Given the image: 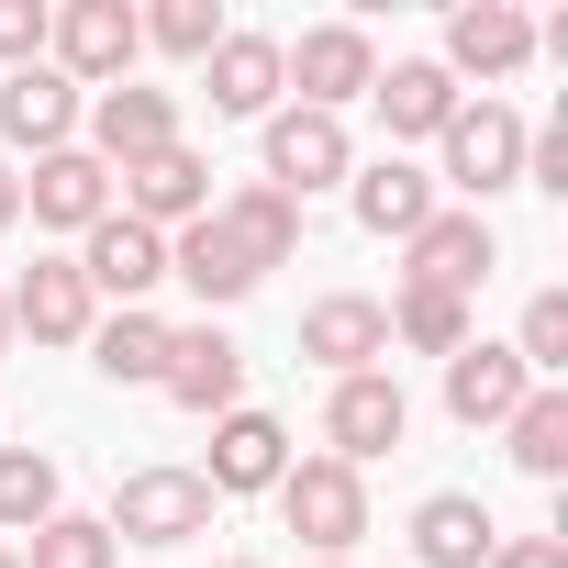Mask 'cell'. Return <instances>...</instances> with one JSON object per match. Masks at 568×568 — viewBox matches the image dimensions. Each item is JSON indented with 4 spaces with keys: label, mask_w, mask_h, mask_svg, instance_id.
Masks as SVG:
<instances>
[{
    "label": "cell",
    "mask_w": 568,
    "mask_h": 568,
    "mask_svg": "<svg viewBox=\"0 0 568 568\" xmlns=\"http://www.w3.org/2000/svg\"><path fill=\"white\" fill-rule=\"evenodd\" d=\"M134 57H145V12L134 0H68L45 23V68L68 90H112V79H134Z\"/></svg>",
    "instance_id": "1"
},
{
    "label": "cell",
    "mask_w": 568,
    "mask_h": 568,
    "mask_svg": "<svg viewBox=\"0 0 568 568\" xmlns=\"http://www.w3.org/2000/svg\"><path fill=\"white\" fill-rule=\"evenodd\" d=\"M101 535H112V546H190V535H212V479H201V468H134V479L112 490Z\"/></svg>",
    "instance_id": "2"
},
{
    "label": "cell",
    "mask_w": 568,
    "mask_h": 568,
    "mask_svg": "<svg viewBox=\"0 0 568 568\" xmlns=\"http://www.w3.org/2000/svg\"><path fill=\"white\" fill-rule=\"evenodd\" d=\"M278 524H291L313 557H346L368 535V479L335 468V457H291V468H278Z\"/></svg>",
    "instance_id": "3"
},
{
    "label": "cell",
    "mask_w": 568,
    "mask_h": 568,
    "mask_svg": "<svg viewBox=\"0 0 568 568\" xmlns=\"http://www.w3.org/2000/svg\"><path fill=\"white\" fill-rule=\"evenodd\" d=\"M435 145H446V179H435V190H468V212L524 179V112H513V101H457V123H446Z\"/></svg>",
    "instance_id": "4"
},
{
    "label": "cell",
    "mask_w": 568,
    "mask_h": 568,
    "mask_svg": "<svg viewBox=\"0 0 568 568\" xmlns=\"http://www.w3.org/2000/svg\"><path fill=\"white\" fill-rule=\"evenodd\" d=\"M278 79L302 90V112L346 123V101H368V79H379V45H368V23H313L302 45H278Z\"/></svg>",
    "instance_id": "5"
},
{
    "label": "cell",
    "mask_w": 568,
    "mask_h": 568,
    "mask_svg": "<svg viewBox=\"0 0 568 568\" xmlns=\"http://www.w3.org/2000/svg\"><path fill=\"white\" fill-rule=\"evenodd\" d=\"M123 179V223H145V234H190L201 212H212V156L201 145H156V156H134V168H112Z\"/></svg>",
    "instance_id": "6"
},
{
    "label": "cell",
    "mask_w": 568,
    "mask_h": 568,
    "mask_svg": "<svg viewBox=\"0 0 568 568\" xmlns=\"http://www.w3.org/2000/svg\"><path fill=\"white\" fill-rule=\"evenodd\" d=\"M346 168H357V145H346L335 112H302V101L267 112V190H278V201H313V190H335Z\"/></svg>",
    "instance_id": "7"
},
{
    "label": "cell",
    "mask_w": 568,
    "mask_h": 568,
    "mask_svg": "<svg viewBox=\"0 0 568 568\" xmlns=\"http://www.w3.org/2000/svg\"><path fill=\"white\" fill-rule=\"evenodd\" d=\"M156 390H168L179 413L223 424V413H245V346H234L223 324H190V335H168V368H156Z\"/></svg>",
    "instance_id": "8"
},
{
    "label": "cell",
    "mask_w": 568,
    "mask_h": 568,
    "mask_svg": "<svg viewBox=\"0 0 568 568\" xmlns=\"http://www.w3.org/2000/svg\"><path fill=\"white\" fill-rule=\"evenodd\" d=\"M402 435H413V402H402L390 368L335 379V402H324V457H335V468H368V457H390Z\"/></svg>",
    "instance_id": "9"
},
{
    "label": "cell",
    "mask_w": 568,
    "mask_h": 568,
    "mask_svg": "<svg viewBox=\"0 0 568 568\" xmlns=\"http://www.w3.org/2000/svg\"><path fill=\"white\" fill-rule=\"evenodd\" d=\"M0 302H12V335H34V346H90V324H101L90 278H79V256H34Z\"/></svg>",
    "instance_id": "10"
},
{
    "label": "cell",
    "mask_w": 568,
    "mask_h": 568,
    "mask_svg": "<svg viewBox=\"0 0 568 568\" xmlns=\"http://www.w3.org/2000/svg\"><path fill=\"white\" fill-rule=\"evenodd\" d=\"M490 267H501L490 223H479V212H435V223L402 245V291H446V302H468Z\"/></svg>",
    "instance_id": "11"
},
{
    "label": "cell",
    "mask_w": 568,
    "mask_h": 568,
    "mask_svg": "<svg viewBox=\"0 0 568 568\" xmlns=\"http://www.w3.org/2000/svg\"><path fill=\"white\" fill-rule=\"evenodd\" d=\"M79 278H90V302H123V313H145V291L168 278V234H145V223H90L79 234Z\"/></svg>",
    "instance_id": "12"
},
{
    "label": "cell",
    "mask_w": 568,
    "mask_h": 568,
    "mask_svg": "<svg viewBox=\"0 0 568 568\" xmlns=\"http://www.w3.org/2000/svg\"><path fill=\"white\" fill-rule=\"evenodd\" d=\"M156 145H179V101H168V90H145V79L90 90V156H101V168H134V156H156Z\"/></svg>",
    "instance_id": "13"
},
{
    "label": "cell",
    "mask_w": 568,
    "mask_h": 568,
    "mask_svg": "<svg viewBox=\"0 0 568 568\" xmlns=\"http://www.w3.org/2000/svg\"><path fill=\"white\" fill-rule=\"evenodd\" d=\"M302 357H313V368H335V379H368V368L390 357V302H368V291L313 302V313H302Z\"/></svg>",
    "instance_id": "14"
},
{
    "label": "cell",
    "mask_w": 568,
    "mask_h": 568,
    "mask_svg": "<svg viewBox=\"0 0 568 568\" xmlns=\"http://www.w3.org/2000/svg\"><path fill=\"white\" fill-rule=\"evenodd\" d=\"M23 212H34V223H57V234H90V223H112V168H101L90 145H57V156H34Z\"/></svg>",
    "instance_id": "15"
},
{
    "label": "cell",
    "mask_w": 568,
    "mask_h": 568,
    "mask_svg": "<svg viewBox=\"0 0 568 568\" xmlns=\"http://www.w3.org/2000/svg\"><path fill=\"white\" fill-rule=\"evenodd\" d=\"M535 57V23L513 12V0H468V12H446V79H513Z\"/></svg>",
    "instance_id": "16"
},
{
    "label": "cell",
    "mask_w": 568,
    "mask_h": 568,
    "mask_svg": "<svg viewBox=\"0 0 568 568\" xmlns=\"http://www.w3.org/2000/svg\"><path fill=\"white\" fill-rule=\"evenodd\" d=\"M201 90H212L223 123H267L278 90H291V79H278V34H223V45L201 57Z\"/></svg>",
    "instance_id": "17"
},
{
    "label": "cell",
    "mask_w": 568,
    "mask_h": 568,
    "mask_svg": "<svg viewBox=\"0 0 568 568\" xmlns=\"http://www.w3.org/2000/svg\"><path fill=\"white\" fill-rule=\"evenodd\" d=\"M278 468H291V435H278V413H223L212 424V501H234V490H278Z\"/></svg>",
    "instance_id": "18"
},
{
    "label": "cell",
    "mask_w": 568,
    "mask_h": 568,
    "mask_svg": "<svg viewBox=\"0 0 568 568\" xmlns=\"http://www.w3.org/2000/svg\"><path fill=\"white\" fill-rule=\"evenodd\" d=\"M68 134H79V90H68L57 68H12V79H0V145L57 156Z\"/></svg>",
    "instance_id": "19"
},
{
    "label": "cell",
    "mask_w": 568,
    "mask_h": 568,
    "mask_svg": "<svg viewBox=\"0 0 568 568\" xmlns=\"http://www.w3.org/2000/svg\"><path fill=\"white\" fill-rule=\"evenodd\" d=\"M346 201H357V223H368V234H402V245H413V234L446 212V201H435V179H424V168H402V156L346 168Z\"/></svg>",
    "instance_id": "20"
},
{
    "label": "cell",
    "mask_w": 568,
    "mask_h": 568,
    "mask_svg": "<svg viewBox=\"0 0 568 568\" xmlns=\"http://www.w3.org/2000/svg\"><path fill=\"white\" fill-rule=\"evenodd\" d=\"M524 390H535V379H524L513 346H479V335H468V346L446 357V413H457V424H513Z\"/></svg>",
    "instance_id": "21"
},
{
    "label": "cell",
    "mask_w": 568,
    "mask_h": 568,
    "mask_svg": "<svg viewBox=\"0 0 568 568\" xmlns=\"http://www.w3.org/2000/svg\"><path fill=\"white\" fill-rule=\"evenodd\" d=\"M168 278H190V291H201V313H223V302H245V291H256V256H245V245L201 212L190 234H168Z\"/></svg>",
    "instance_id": "22"
},
{
    "label": "cell",
    "mask_w": 568,
    "mask_h": 568,
    "mask_svg": "<svg viewBox=\"0 0 568 568\" xmlns=\"http://www.w3.org/2000/svg\"><path fill=\"white\" fill-rule=\"evenodd\" d=\"M368 101H379V123H390V134H446L468 90H457L435 57H402V68H379V79H368Z\"/></svg>",
    "instance_id": "23"
},
{
    "label": "cell",
    "mask_w": 568,
    "mask_h": 568,
    "mask_svg": "<svg viewBox=\"0 0 568 568\" xmlns=\"http://www.w3.org/2000/svg\"><path fill=\"white\" fill-rule=\"evenodd\" d=\"M212 223H223V234H234V245L256 256V278H267V267H291V256H302V201H278L267 179H245L234 201H212Z\"/></svg>",
    "instance_id": "24"
},
{
    "label": "cell",
    "mask_w": 568,
    "mask_h": 568,
    "mask_svg": "<svg viewBox=\"0 0 568 568\" xmlns=\"http://www.w3.org/2000/svg\"><path fill=\"white\" fill-rule=\"evenodd\" d=\"M501 546V524H490V501H468V490H435L424 513H413V557L424 568H479Z\"/></svg>",
    "instance_id": "25"
},
{
    "label": "cell",
    "mask_w": 568,
    "mask_h": 568,
    "mask_svg": "<svg viewBox=\"0 0 568 568\" xmlns=\"http://www.w3.org/2000/svg\"><path fill=\"white\" fill-rule=\"evenodd\" d=\"M501 446H513V468H524V479H568V390H557V379H535V390L513 402Z\"/></svg>",
    "instance_id": "26"
},
{
    "label": "cell",
    "mask_w": 568,
    "mask_h": 568,
    "mask_svg": "<svg viewBox=\"0 0 568 568\" xmlns=\"http://www.w3.org/2000/svg\"><path fill=\"white\" fill-rule=\"evenodd\" d=\"M90 368H101L112 390H156V368H168V324H156V313H112V324H90Z\"/></svg>",
    "instance_id": "27"
},
{
    "label": "cell",
    "mask_w": 568,
    "mask_h": 568,
    "mask_svg": "<svg viewBox=\"0 0 568 568\" xmlns=\"http://www.w3.org/2000/svg\"><path fill=\"white\" fill-rule=\"evenodd\" d=\"M68 501H57V457L45 446H0V535H34V524H57Z\"/></svg>",
    "instance_id": "28"
},
{
    "label": "cell",
    "mask_w": 568,
    "mask_h": 568,
    "mask_svg": "<svg viewBox=\"0 0 568 568\" xmlns=\"http://www.w3.org/2000/svg\"><path fill=\"white\" fill-rule=\"evenodd\" d=\"M390 346H413V357H457V346H468V302H446V291H402V302H390Z\"/></svg>",
    "instance_id": "29"
},
{
    "label": "cell",
    "mask_w": 568,
    "mask_h": 568,
    "mask_svg": "<svg viewBox=\"0 0 568 568\" xmlns=\"http://www.w3.org/2000/svg\"><path fill=\"white\" fill-rule=\"evenodd\" d=\"M223 34H234L223 0H156V12H145V45H168V57H190V68H201Z\"/></svg>",
    "instance_id": "30"
},
{
    "label": "cell",
    "mask_w": 568,
    "mask_h": 568,
    "mask_svg": "<svg viewBox=\"0 0 568 568\" xmlns=\"http://www.w3.org/2000/svg\"><path fill=\"white\" fill-rule=\"evenodd\" d=\"M23 568H112V535H101V513H57V524H34Z\"/></svg>",
    "instance_id": "31"
},
{
    "label": "cell",
    "mask_w": 568,
    "mask_h": 568,
    "mask_svg": "<svg viewBox=\"0 0 568 568\" xmlns=\"http://www.w3.org/2000/svg\"><path fill=\"white\" fill-rule=\"evenodd\" d=\"M513 357H524V379H557V368H568V291H535V302H524Z\"/></svg>",
    "instance_id": "32"
},
{
    "label": "cell",
    "mask_w": 568,
    "mask_h": 568,
    "mask_svg": "<svg viewBox=\"0 0 568 568\" xmlns=\"http://www.w3.org/2000/svg\"><path fill=\"white\" fill-rule=\"evenodd\" d=\"M45 0H0V68H45Z\"/></svg>",
    "instance_id": "33"
},
{
    "label": "cell",
    "mask_w": 568,
    "mask_h": 568,
    "mask_svg": "<svg viewBox=\"0 0 568 568\" xmlns=\"http://www.w3.org/2000/svg\"><path fill=\"white\" fill-rule=\"evenodd\" d=\"M479 568H568V546H557V535H501Z\"/></svg>",
    "instance_id": "34"
},
{
    "label": "cell",
    "mask_w": 568,
    "mask_h": 568,
    "mask_svg": "<svg viewBox=\"0 0 568 568\" xmlns=\"http://www.w3.org/2000/svg\"><path fill=\"white\" fill-rule=\"evenodd\" d=\"M23 223V179H12V156H0V234Z\"/></svg>",
    "instance_id": "35"
},
{
    "label": "cell",
    "mask_w": 568,
    "mask_h": 568,
    "mask_svg": "<svg viewBox=\"0 0 568 568\" xmlns=\"http://www.w3.org/2000/svg\"><path fill=\"white\" fill-rule=\"evenodd\" d=\"M0 357H12V302H0Z\"/></svg>",
    "instance_id": "36"
},
{
    "label": "cell",
    "mask_w": 568,
    "mask_h": 568,
    "mask_svg": "<svg viewBox=\"0 0 568 568\" xmlns=\"http://www.w3.org/2000/svg\"><path fill=\"white\" fill-rule=\"evenodd\" d=\"M0 568H23V546H0Z\"/></svg>",
    "instance_id": "37"
},
{
    "label": "cell",
    "mask_w": 568,
    "mask_h": 568,
    "mask_svg": "<svg viewBox=\"0 0 568 568\" xmlns=\"http://www.w3.org/2000/svg\"><path fill=\"white\" fill-rule=\"evenodd\" d=\"M212 568H256V557H212Z\"/></svg>",
    "instance_id": "38"
},
{
    "label": "cell",
    "mask_w": 568,
    "mask_h": 568,
    "mask_svg": "<svg viewBox=\"0 0 568 568\" xmlns=\"http://www.w3.org/2000/svg\"><path fill=\"white\" fill-rule=\"evenodd\" d=\"M313 568H346V557H313Z\"/></svg>",
    "instance_id": "39"
}]
</instances>
